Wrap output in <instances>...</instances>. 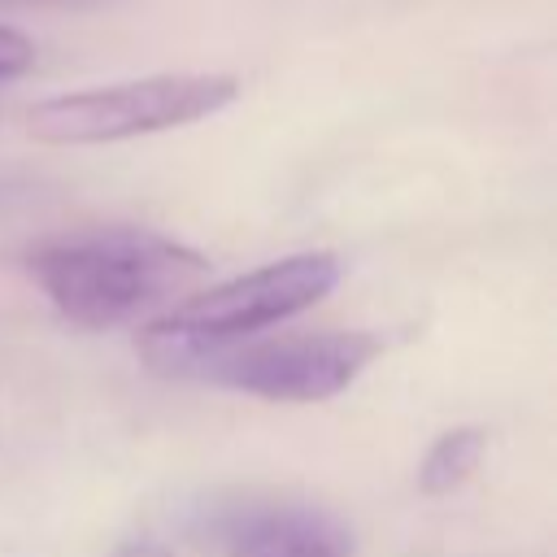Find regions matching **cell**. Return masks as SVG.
I'll list each match as a JSON object with an SVG mask.
<instances>
[{"label": "cell", "instance_id": "obj_2", "mask_svg": "<svg viewBox=\"0 0 557 557\" xmlns=\"http://www.w3.org/2000/svg\"><path fill=\"white\" fill-rule=\"evenodd\" d=\"M339 274L344 265L335 252H292V257L265 261L248 274L200 287L187 300L170 305L157 322L139 331L135 348L148 361V370L187 379L213 352H226L252 339L257 331H270L313 309L322 296L335 292Z\"/></svg>", "mask_w": 557, "mask_h": 557}, {"label": "cell", "instance_id": "obj_5", "mask_svg": "<svg viewBox=\"0 0 557 557\" xmlns=\"http://www.w3.org/2000/svg\"><path fill=\"white\" fill-rule=\"evenodd\" d=\"M205 535L218 557H357V535L339 513L278 496L218 505Z\"/></svg>", "mask_w": 557, "mask_h": 557}, {"label": "cell", "instance_id": "obj_3", "mask_svg": "<svg viewBox=\"0 0 557 557\" xmlns=\"http://www.w3.org/2000/svg\"><path fill=\"white\" fill-rule=\"evenodd\" d=\"M235 100H239L235 74H148L131 83H104L39 100L26 113V131L30 139L57 148L122 144L205 122Z\"/></svg>", "mask_w": 557, "mask_h": 557}, {"label": "cell", "instance_id": "obj_1", "mask_svg": "<svg viewBox=\"0 0 557 557\" xmlns=\"http://www.w3.org/2000/svg\"><path fill=\"white\" fill-rule=\"evenodd\" d=\"M26 270L52 309L87 331H109L157 305H178L209 278L205 252L148 226L52 235L30 248Z\"/></svg>", "mask_w": 557, "mask_h": 557}, {"label": "cell", "instance_id": "obj_6", "mask_svg": "<svg viewBox=\"0 0 557 557\" xmlns=\"http://www.w3.org/2000/svg\"><path fill=\"white\" fill-rule=\"evenodd\" d=\"M483 453H487V431L483 426H453V431H444L426 448V457L418 466V487L426 496H448L453 487H461L479 470Z\"/></svg>", "mask_w": 557, "mask_h": 557}, {"label": "cell", "instance_id": "obj_8", "mask_svg": "<svg viewBox=\"0 0 557 557\" xmlns=\"http://www.w3.org/2000/svg\"><path fill=\"white\" fill-rule=\"evenodd\" d=\"M113 557H174V553H165L161 544H122Z\"/></svg>", "mask_w": 557, "mask_h": 557}, {"label": "cell", "instance_id": "obj_7", "mask_svg": "<svg viewBox=\"0 0 557 557\" xmlns=\"http://www.w3.org/2000/svg\"><path fill=\"white\" fill-rule=\"evenodd\" d=\"M30 65H35V39L26 30L0 22V83L22 78Z\"/></svg>", "mask_w": 557, "mask_h": 557}, {"label": "cell", "instance_id": "obj_4", "mask_svg": "<svg viewBox=\"0 0 557 557\" xmlns=\"http://www.w3.org/2000/svg\"><path fill=\"white\" fill-rule=\"evenodd\" d=\"M387 339L379 331H300V335H270L244 339L226 352L200 361L196 379L231 392H248L261 400L313 405L339 396L379 352Z\"/></svg>", "mask_w": 557, "mask_h": 557}]
</instances>
